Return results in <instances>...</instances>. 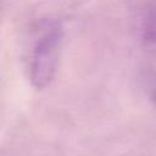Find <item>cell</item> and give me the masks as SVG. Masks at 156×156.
Listing matches in <instances>:
<instances>
[{"label": "cell", "mask_w": 156, "mask_h": 156, "mask_svg": "<svg viewBox=\"0 0 156 156\" xmlns=\"http://www.w3.org/2000/svg\"><path fill=\"white\" fill-rule=\"evenodd\" d=\"M62 38V28L55 23L35 40L29 55V79L37 89L48 87L54 79Z\"/></svg>", "instance_id": "obj_1"}, {"label": "cell", "mask_w": 156, "mask_h": 156, "mask_svg": "<svg viewBox=\"0 0 156 156\" xmlns=\"http://www.w3.org/2000/svg\"><path fill=\"white\" fill-rule=\"evenodd\" d=\"M143 38L145 43H156V10H151L146 16Z\"/></svg>", "instance_id": "obj_2"}]
</instances>
